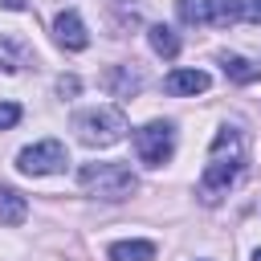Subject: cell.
I'll return each instance as SVG.
<instances>
[{
    "label": "cell",
    "instance_id": "cell-9",
    "mask_svg": "<svg viewBox=\"0 0 261 261\" xmlns=\"http://www.w3.org/2000/svg\"><path fill=\"white\" fill-rule=\"evenodd\" d=\"M24 216H29V204H24V196H20L16 188L0 184V220H4V224H24Z\"/></svg>",
    "mask_w": 261,
    "mask_h": 261
},
{
    "label": "cell",
    "instance_id": "cell-13",
    "mask_svg": "<svg viewBox=\"0 0 261 261\" xmlns=\"http://www.w3.org/2000/svg\"><path fill=\"white\" fill-rule=\"evenodd\" d=\"M106 82H110V90H114L118 98H126V94H135V90L143 86V77H139L135 69H126V65H118V69H110V77H106Z\"/></svg>",
    "mask_w": 261,
    "mask_h": 261
},
{
    "label": "cell",
    "instance_id": "cell-1",
    "mask_svg": "<svg viewBox=\"0 0 261 261\" xmlns=\"http://www.w3.org/2000/svg\"><path fill=\"white\" fill-rule=\"evenodd\" d=\"M241 163H245V155H241V135H237L232 126H224V130L212 139V155H208V163H204V171H200V196H204L208 204H216V200L232 188V179L241 175Z\"/></svg>",
    "mask_w": 261,
    "mask_h": 261
},
{
    "label": "cell",
    "instance_id": "cell-4",
    "mask_svg": "<svg viewBox=\"0 0 261 261\" xmlns=\"http://www.w3.org/2000/svg\"><path fill=\"white\" fill-rule=\"evenodd\" d=\"M175 151V130L171 122H147L143 130H135V155L147 167H163Z\"/></svg>",
    "mask_w": 261,
    "mask_h": 261
},
{
    "label": "cell",
    "instance_id": "cell-17",
    "mask_svg": "<svg viewBox=\"0 0 261 261\" xmlns=\"http://www.w3.org/2000/svg\"><path fill=\"white\" fill-rule=\"evenodd\" d=\"M57 94H77V77H61L57 82Z\"/></svg>",
    "mask_w": 261,
    "mask_h": 261
},
{
    "label": "cell",
    "instance_id": "cell-6",
    "mask_svg": "<svg viewBox=\"0 0 261 261\" xmlns=\"http://www.w3.org/2000/svg\"><path fill=\"white\" fill-rule=\"evenodd\" d=\"M53 37H57V45L69 49V53H82V49L90 45V33H86V24H82V16H77L73 8L57 12V20H53Z\"/></svg>",
    "mask_w": 261,
    "mask_h": 261
},
{
    "label": "cell",
    "instance_id": "cell-7",
    "mask_svg": "<svg viewBox=\"0 0 261 261\" xmlns=\"http://www.w3.org/2000/svg\"><path fill=\"white\" fill-rule=\"evenodd\" d=\"M163 86H167V94H204L212 86V77L204 69H171Z\"/></svg>",
    "mask_w": 261,
    "mask_h": 261
},
{
    "label": "cell",
    "instance_id": "cell-5",
    "mask_svg": "<svg viewBox=\"0 0 261 261\" xmlns=\"http://www.w3.org/2000/svg\"><path fill=\"white\" fill-rule=\"evenodd\" d=\"M16 167L24 175H53V171L65 167V147L57 139H41V143H33L16 155Z\"/></svg>",
    "mask_w": 261,
    "mask_h": 261
},
{
    "label": "cell",
    "instance_id": "cell-10",
    "mask_svg": "<svg viewBox=\"0 0 261 261\" xmlns=\"http://www.w3.org/2000/svg\"><path fill=\"white\" fill-rule=\"evenodd\" d=\"M106 257L110 261H151L155 257V245L151 241H114L106 249Z\"/></svg>",
    "mask_w": 261,
    "mask_h": 261
},
{
    "label": "cell",
    "instance_id": "cell-16",
    "mask_svg": "<svg viewBox=\"0 0 261 261\" xmlns=\"http://www.w3.org/2000/svg\"><path fill=\"white\" fill-rule=\"evenodd\" d=\"M245 20H253V24H261V0H245V12H241Z\"/></svg>",
    "mask_w": 261,
    "mask_h": 261
},
{
    "label": "cell",
    "instance_id": "cell-19",
    "mask_svg": "<svg viewBox=\"0 0 261 261\" xmlns=\"http://www.w3.org/2000/svg\"><path fill=\"white\" fill-rule=\"evenodd\" d=\"M253 261H261V249H257V253H253Z\"/></svg>",
    "mask_w": 261,
    "mask_h": 261
},
{
    "label": "cell",
    "instance_id": "cell-14",
    "mask_svg": "<svg viewBox=\"0 0 261 261\" xmlns=\"http://www.w3.org/2000/svg\"><path fill=\"white\" fill-rule=\"evenodd\" d=\"M175 12L184 24H204V0H175Z\"/></svg>",
    "mask_w": 261,
    "mask_h": 261
},
{
    "label": "cell",
    "instance_id": "cell-8",
    "mask_svg": "<svg viewBox=\"0 0 261 261\" xmlns=\"http://www.w3.org/2000/svg\"><path fill=\"white\" fill-rule=\"evenodd\" d=\"M245 4L241 0H204V24L212 29H228L232 20H241Z\"/></svg>",
    "mask_w": 261,
    "mask_h": 261
},
{
    "label": "cell",
    "instance_id": "cell-3",
    "mask_svg": "<svg viewBox=\"0 0 261 261\" xmlns=\"http://www.w3.org/2000/svg\"><path fill=\"white\" fill-rule=\"evenodd\" d=\"M73 130L86 147H110L126 135V114L118 106H90V110L73 114Z\"/></svg>",
    "mask_w": 261,
    "mask_h": 261
},
{
    "label": "cell",
    "instance_id": "cell-15",
    "mask_svg": "<svg viewBox=\"0 0 261 261\" xmlns=\"http://www.w3.org/2000/svg\"><path fill=\"white\" fill-rule=\"evenodd\" d=\"M20 122V106L16 102H0V130H12Z\"/></svg>",
    "mask_w": 261,
    "mask_h": 261
},
{
    "label": "cell",
    "instance_id": "cell-12",
    "mask_svg": "<svg viewBox=\"0 0 261 261\" xmlns=\"http://www.w3.org/2000/svg\"><path fill=\"white\" fill-rule=\"evenodd\" d=\"M220 65H224V73H228L232 82H241V86H249V82H257V73H261L257 65H249V61H245V57H237V53H232V57L224 53V57H220Z\"/></svg>",
    "mask_w": 261,
    "mask_h": 261
},
{
    "label": "cell",
    "instance_id": "cell-11",
    "mask_svg": "<svg viewBox=\"0 0 261 261\" xmlns=\"http://www.w3.org/2000/svg\"><path fill=\"white\" fill-rule=\"evenodd\" d=\"M147 41H151V49H155L159 57H167V61L179 53V37H175L167 24H151V29H147Z\"/></svg>",
    "mask_w": 261,
    "mask_h": 261
},
{
    "label": "cell",
    "instance_id": "cell-18",
    "mask_svg": "<svg viewBox=\"0 0 261 261\" xmlns=\"http://www.w3.org/2000/svg\"><path fill=\"white\" fill-rule=\"evenodd\" d=\"M0 4H4V8H12V12H24V8H29L24 0H0Z\"/></svg>",
    "mask_w": 261,
    "mask_h": 261
},
{
    "label": "cell",
    "instance_id": "cell-2",
    "mask_svg": "<svg viewBox=\"0 0 261 261\" xmlns=\"http://www.w3.org/2000/svg\"><path fill=\"white\" fill-rule=\"evenodd\" d=\"M77 184H82L90 196L110 200V204H118V200H126V196L139 192V179H135V171H130L126 163H82Z\"/></svg>",
    "mask_w": 261,
    "mask_h": 261
}]
</instances>
